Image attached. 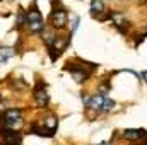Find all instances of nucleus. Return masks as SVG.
<instances>
[{
    "label": "nucleus",
    "mask_w": 147,
    "mask_h": 145,
    "mask_svg": "<svg viewBox=\"0 0 147 145\" xmlns=\"http://www.w3.org/2000/svg\"><path fill=\"white\" fill-rule=\"evenodd\" d=\"M26 26L29 28L31 33H41V31H45V22H43V17H41L39 10L31 9L26 14Z\"/></svg>",
    "instance_id": "nucleus-1"
},
{
    "label": "nucleus",
    "mask_w": 147,
    "mask_h": 145,
    "mask_svg": "<svg viewBox=\"0 0 147 145\" xmlns=\"http://www.w3.org/2000/svg\"><path fill=\"white\" fill-rule=\"evenodd\" d=\"M50 22H51L53 28H58V29L63 28L67 24V12H65V9H55V10H51Z\"/></svg>",
    "instance_id": "nucleus-2"
},
{
    "label": "nucleus",
    "mask_w": 147,
    "mask_h": 145,
    "mask_svg": "<svg viewBox=\"0 0 147 145\" xmlns=\"http://www.w3.org/2000/svg\"><path fill=\"white\" fill-rule=\"evenodd\" d=\"M123 138L132 140V142H142L144 138H147V133H146V130L128 128V130H123Z\"/></svg>",
    "instance_id": "nucleus-3"
},
{
    "label": "nucleus",
    "mask_w": 147,
    "mask_h": 145,
    "mask_svg": "<svg viewBox=\"0 0 147 145\" xmlns=\"http://www.w3.org/2000/svg\"><path fill=\"white\" fill-rule=\"evenodd\" d=\"M67 38H63V36H55L53 38V41L50 43V48H51V58L55 56V51H57V56L60 55V51L67 46Z\"/></svg>",
    "instance_id": "nucleus-4"
},
{
    "label": "nucleus",
    "mask_w": 147,
    "mask_h": 145,
    "mask_svg": "<svg viewBox=\"0 0 147 145\" xmlns=\"http://www.w3.org/2000/svg\"><path fill=\"white\" fill-rule=\"evenodd\" d=\"M84 104L87 108H92V109H103V103H105V97L101 94H96L92 97H82Z\"/></svg>",
    "instance_id": "nucleus-5"
},
{
    "label": "nucleus",
    "mask_w": 147,
    "mask_h": 145,
    "mask_svg": "<svg viewBox=\"0 0 147 145\" xmlns=\"http://www.w3.org/2000/svg\"><path fill=\"white\" fill-rule=\"evenodd\" d=\"M34 99H36L38 106H41V108H45L46 104H48V92H46V89L43 87V85H38L36 89H34Z\"/></svg>",
    "instance_id": "nucleus-6"
},
{
    "label": "nucleus",
    "mask_w": 147,
    "mask_h": 145,
    "mask_svg": "<svg viewBox=\"0 0 147 145\" xmlns=\"http://www.w3.org/2000/svg\"><path fill=\"white\" fill-rule=\"evenodd\" d=\"M3 144L5 145H21V137L12 132V130H5L3 132Z\"/></svg>",
    "instance_id": "nucleus-7"
},
{
    "label": "nucleus",
    "mask_w": 147,
    "mask_h": 145,
    "mask_svg": "<svg viewBox=\"0 0 147 145\" xmlns=\"http://www.w3.org/2000/svg\"><path fill=\"white\" fill-rule=\"evenodd\" d=\"M91 10H92V14H101V12H105V2H103V0H92V2H91Z\"/></svg>",
    "instance_id": "nucleus-8"
},
{
    "label": "nucleus",
    "mask_w": 147,
    "mask_h": 145,
    "mask_svg": "<svg viewBox=\"0 0 147 145\" xmlns=\"http://www.w3.org/2000/svg\"><path fill=\"white\" fill-rule=\"evenodd\" d=\"M43 123H45V126L48 128V132H51V133H53V130L57 128V118H55V116H48V118H45Z\"/></svg>",
    "instance_id": "nucleus-9"
},
{
    "label": "nucleus",
    "mask_w": 147,
    "mask_h": 145,
    "mask_svg": "<svg viewBox=\"0 0 147 145\" xmlns=\"http://www.w3.org/2000/svg\"><path fill=\"white\" fill-rule=\"evenodd\" d=\"M14 55V51H12V48H2L0 50V62L3 63V62H7V58L9 56H12Z\"/></svg>",
    "instance_id": "nucleus-10"
},
{
    "label": "nucleus",
    "mask_w": 147,
    "mask_h": 145,
    "mask_svg": "<svg viewBox=\"0 0 147 145\" xmlns=\"http://www.w3.org/2000/svg\"><path fill=\"white\" fill-rule=\"evenodd\" d=\"M115 108V101H111V99H105V103H103V111H110V109Z\"/></svg>",
    "instance_id": "nucleus-11"
},
{
    "label": "nucleus",
    "mask_w": 147,
    "mask_h": 145,
    "mask_svg": "<svg viewBox=\"0 0 147 145\" xmlns=\"http://www.w3.org/2000/svg\"><path fill=\"white\" fill-rule=\"evenodd\" d=\"M99 145H108V144H106V142H105V144H99Z\"/></svg>",
    "instance_id": "nucleus-12"
}]
</instances>
